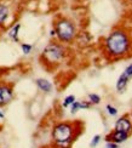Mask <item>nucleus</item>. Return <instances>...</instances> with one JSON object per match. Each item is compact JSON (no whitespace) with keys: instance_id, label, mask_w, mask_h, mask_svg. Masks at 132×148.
Wrapping results in <instances>:
<instances>
[{"instance_id":"1","label":"nucleus","mask_w":132,"mask_h":148,"mask_svg":"<svg viewBox=\"0 0 132 148\" xmlns=\"http://www.w3.org/2000/svg\"><path fill=\"white\" fill-rule=\"evenodd\" d=\"M131 46V41L126 32L116 29L111 32L105 39V50L111 57H121L127 53Z\"/></svg>"},{"instance_id":"8","label":"nucleus","mask_w":132,"mask_h":148,"mask_svg":"<svg viewBox=\"0 0 132 148\" xmlns=\"http://www.w3.org/2000/svg\"><path fill=\"white\" fill-rule=\"evenodd\" d=\"M36 85L42 92H46V94L52 90V84L46 79H42V78L36 79Z\"/></svg>"},{"instance_id":"17","label":"nucleus","mask_w":132,"mask_h":148,"mask_svg":"<svg viewBox=\"0 0 132 148\" xmlns=\"http://www.w3.org/2000/svg\"><path fill=\"white\" fill-rule=\"evenodd\" d=\"M99 141H101V136H99V135H96V136L92 138L90 146H91V147H96V146L99 143Z\"/></svg>"},{"instance_id":"16","label":"nucleus","mask_w":132,"mask_h":148,"mask_svg":"<svg viewBox=\"0 0 132 148\" xmlns=\"http://www.w3.org/2000/svg\"><path fill=\"white\" fill-rule=\"evenodd\" d=\"M107 110H108V113H109L110 115H116V114H118V109H116L115 107L110 106V104H108V106H107Z\"/></svg>"},{"instance_id":"2","label":"nucleus","mask_w":132,"mask_h":148,"mask_svg":"<svg viewBox=\"0 0 132 148\" xmlns=\"http://www.w3.org/2000/svg\"><path fill=\"white\" fill-rule=\"evenodd\" d=\"M74 125L70 123H60L52 130L53 146L56 148H70L74 141Z\"/></svg>"},{"instance_id":"5","label":"nucleus","mask_w":132,"mask_h":148,"mask_svg":"<svg viewBox=\"0 0 132 148\" xmlns=\"http://www.w3.org/2000/svg\"><path fill=\"white\" fill-rule=\"evenodd\" d=\"M14 98V90L8 84H0V107L9 104Z\"/></svg>"},{"instance_id":"18","label":"nucleus","mask_w":132,"mask_h":148,"mask_svg":"<svg viewBox=\"0 0 132 148\" xmlns=\"http://www.w3.org/2000/svg\"><path fill=\"white\" fill-rule=\"evenodd\" d=\"M124 73L126 74V75H127V78H129V79H131V78H132V64L127 66V68L124 71Z\"/></svg>"},{"instance_id":"19","label":"nucleus","mask_w":132,"mask_h":148,"mask_svg":"<svg viewBox=\"0 0 132 148\" xmlns=\"http://www.w3.org/2000/svg\"><path fill=\"white\" fill-rule=\"evenodd\" d=\"M107 148H119V146L114 142H108L107 143Z\"/></svg>"},{"instance_id":"14","label":"nucleus","mask_w":132,"mask_h":148,"mask_svg":"<svg viewBox=\"0 0 132 148\" xmlns=\"http://www.w3.org/2000/svg\"><path fill=\"white\" fill-rule=\"evenodd\" d=\"M21 49H22V51H23V53H26V55H28V53H30V51H32V49H33V46L30 45V44H26V42H23V44H21Z\"/></svg>"},{"instance_id":"11","label":"nucleus","mask_w":132,"mask_h":148,"mask_svg":"<svg viewBox=\"0 0 132 148\" xmlns=\"http://www.w3.org/2000/svg\"><path fill=\"white\" fill-rule=\"evenodd\" d=\"M91 103L90 102H84V101H75L72 104V108H70V112L72 113H77L79 109L81 108H90Z\"/></svg>"},{"instance_id":"9","label":"nucleus","mask_w":132,"mask_h":148,"mask_svg":"<svg viewBox=\"0 0 132 148\" xmlns=\"http://www.w3.org/2000/svg\"><path fill=\"white\" fill-rule=\"evenodd\" d=\"M129 78H127V75L125 73H122L120 77H119V79H118V83H116V90L119 91V92H122L125 89H126V86H127V84H129Z\"/></svg>"},{"instance_id":"3","label":"nucleus","mask_w":132,"mask_h":148,"mask_svg":"<svg viewBox=\"0 0 132 148\" xmlns=\"http://www.w3.org/2000/svg\"><path fill=\"white\" fill-rule=\"evenodd\" d=\"M55 32L57 38L63 42H70L74 40L77 35V29L73 22H70L67 18H61L55 24Z\"/></svg>"},{"instance_id":"10","label":"nucleus","mask_w":132,"mask_h":148,"mask_svg":"<svg viewBox=\"0 0 132 148\" xmlns=\"http://www.w3.org/2000/svg\"><path fill=\"white\" fill-rule=\"evenodd\" d=\"M9 15H10L9 8L5 4L0 3V26L5 24V22L8 21V18H9Z\"/></svg>"},{"instance_id":"15","label":"nucleus","mask_w":132,"mask_h":148,"mask_svg":"<svg viewBox=\"0 0 132 148\" xmlns=\"http://www.w3.org/2000/svg\"><path fill=\"white\" fill-rule=\"evenodd\" d=\"M89 98H90V103H93V104H98L99 101H101V97L96 94H90Z\"/></svg>"},{"instance_id":"6","label":"nucleus","mask_w":132,"mask_h":148,"mask_svg":"<svg viewBox=\"0 0 132 148\" xmlns=\"http://www.w3.org/2000/svg\"><path fill=\"white\" fill-rule=\"evenodd\" d=\"M115 130L116 131H122V132L130 134L132 131V124H131V121L126 118V116H122V118L118 119L116 123H115Z\"/></svg>"},{"instance_id":"7","label":"nucleus","mask_w":132,"mask_h":148,"mask_svg":"<svg viewBox=\"0 0 132 148\" xmlns=\"http://www.w3.org/2000/svg\"><path fill=\"white\" fill-rule=\"evenodd\" d=\"M129 137V134L127 132H122V131H116L114 130L111 134H109L108 136H107V141L108 142H114V143H121V142H125V141L127 140Z\"/></svg>"},{"instance_id":"12","label":"nucleus","mask_w":132,"mask_h":148,"mask_svg":"<svg viewBox=\"0 0 132 148\" xmlns=\"http://www.w3.org/2000/svg\"><path fill=\"white\" fill-rule=\"evenodd\" d=\"M20 28H21V24L17 23V24H15V26L9 30V36L12 40L18 41V32H20Z\"/></svg>"},{"instance_id":"4","label":"nucleus","mask_w":132,"mask_h":148,"mask_svg":"<svg viewBox=\"0 0 132 148\" xmlns=\"http://www.w3.org/2000/svg\"><path fill=\"white\" fill-rule=\"evenodd\" d=\"M66 56V49L63 45L57 44V42H51L42 51L41 57L49 64H57Z\"/></svg>"},{"instance_id":"13","label":"nucleus","mask_w":132,"mask_h":148,"mask_svg":"<svg viewBox=\"0 0 132 148\" xmlns=\"http://www.w3.org/2000/svg\"><path fill=\"white\" fill-rule=\"evenodd\" d=\"M74 102H75V96H74V95H69V96H67V97L64 98V101H63V107L67 108V107H69V106H72Z\"/></svg>"},{"instance_id":"20","label":"nucleus","mask_w":132,"mask_h":148,"mask_svg":"<svg viewBox=\"0 0 132 148\" xmlns=\"http://www.w3.org/2000/svg\"><path fill=\"white\" fill-rule=\"evenodd\" d=\"M4 116H5V115H4V113L1 112V110H0V119H4Z\"/></svg>"}]
</instances>
